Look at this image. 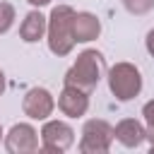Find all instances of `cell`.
Segmentation results:
<instances>
[{
    "label": "cell",
    "mask_w": 154,
    "mask_h": 154,
    "mask_svg": "<svg viewBox=\"0 0 154 154\" xmlns=\"http://www.w3.org/2000/svg\"><path fill=\"white\" fill-rule=\"evenodd\" d=\"M55 108V101H53V94L43 87H34L26 91L24 101H22V111L24 116H29L31 120H46Z\"/></svg>",
    "instance_id": "52a82bcc"
},
{
    "label": "cell",
    "mask_w": 154,
    "mask_h": 154,
    "mask_svg": "<svg viewBox=\"0 0 154 154\" xmlns=\"http://www.w3.org/2000/svg\"><path fill=\"white\" fill-rule=\"evenodd\" d=\"M14 24V7L10 2H0V34H7Z\"/></svg>",
    "instance_id": "7c38bea8"
},
{
    "label": "cell",
    "mask_w": 154,
    "mask_h": 154,
    "mask_svg": "<svg viewBox=\"0 0 154 154\" xmlns=\"http://www.w3.org/2000/svg\"><path fill=\"white\" fill-rule=\"evenodd\" d=\"M113 142V128L101 120L91 118L82 128V140H79V152L82 154H106Z\"/></svg>",
    "instance_id": "277c9868"
},
{
    "label": "cell",
    "mask_w": 154,
    "mask_h": 154,
    "mask_svg": "<svg viewBox=\"0 0 154 154\" xmlns=\"http://www.w3.org/2000/svg\"><path fill=\"white\" fill-rule=\"evenodd\" d=\"M144 140H149V147H152V152H154V125H149V128L144 130Z\"/></svg>",
    "instance_id": "2e32d148"
},
{
    "label": "cell",
    "mask_w": 154,
    "mask_h": 154,
    "mask_svg": "<svg viewBox=\"0 0 154 154\" xmlns=\"http://www.w3.org/2000/svg\"><path fill=\"white\" fill-rule=\"evenodd\" d=\"M123 5L130 14H147L154 10V0H123Z\"/></svg>",
    "instance_id": "4fadbf2b"
},
{
    "label": "cell",
    "mask_w": 154,
    "mask_h": 154,
    "mask_svg": "<svg viewBox=\"0 0 154 154\" xmlns=\"http://www.w3.org/2000/svg\"><path fill=\"white\" fill-rule=\"evenodd\" d=\"M103 70H106L103 55L96 48H87V51H82L77 55L72 67L65 72V84H72V87L89 94L91 89H96L99 79L103 77Z\"/></svg>",
    "instance_id": "6da1fadb"
},
{
    "label": "cell",
    "mask_w": 154,
    "mask_h": 154,
    "mask_svg": "<svg viewBox=\"0 0 154 154\" xmlns=\"http://www.w3.org/2000/svg\"><path fill=\"white\" fill-rule=\"evenodd\" d=\"M29 5H34V7H43V5H48L51 0H26Z\"/></svg>",
    "instance_id": "e0dca14e"
},
{
    "label": "cell",
    "mask_w": 154,
    "mask_h": 154,
    "mask_svg": "<svg viewBox=\"0 0 154 154\" xmlns=\"http://www.w3.org/2000/svg\"><path fill=\"white\" fill-rule=\"evenodd\" d=\"M108 89L118 101H130L142 91V75L132 63H116L108 70Z\"/></svg>",
    "instance_id": "3957f363"
},
{
    "label": "cell",
    "mask_w": 154,
    "mask_h": 154,
    "mask_svg": "<svg viewBox=\"0 0 154 154\" xmlns=\"http://www.w3.org/2000/svg\"><path fill=\"white\" fill-rule=\"evenodd\" d=\"M2 91H5V72L0 70V94H2Z\"/></svg>",
    "instance_id": "ac0fdd59"
},
{
    "label": "cell",
    "mask_w": 154,
    "mask_h": 154,
    "mask_svg": "<svg viewBox=\"0 0 154 154\" xmlns=\"http://www.w3.org/2000/svg\"><path fill=\"white\" fill-rule=\"evenodd\" d=\"M58 108L67 118H82L89 108V94L72 87V84H65V89L58 96Z\"/></svg>",
    "instance_id": "ba28073f"
},
{
    "label": "cell",
    "mask_w": 154,
    "mask_h": 154,
    "mask_svg": "<svg viewBox=\"0 0 154 154\" xmlns=\"http://www.w3.org/2000/svg\"><path fill=\"white\" fill-rule=\"evenodd\" d=\"M72 19L75 10L70 5H55L48 17V48L53 55L63 58L75 48V36H72Z\"/></svg>",
    "instance_id": "7a4b0ae2"
},
{
    "label": "cell",
    "mask_w": 154,
    "mask_h": 154,
    "mask_svg": "<svg viewBox=\"0 0 154 154\" xmlns=\"http://www.w3.org/2000/svg\"><path fill=\"white\" fill-rule=\"evenodd\" d=\"M5 149L10 154H31L38 149V132L29 123H17L5 135Z\"/></svg>",
    "instance_id": "8992f818"
},
{
    "label": "cell",
    "mask_w": 154,
    "mask_h": 154,
    "mask_svg": "<svg viewBox=\"0 0 154 154\" xmlns=\"http://www.w3.org/2000/svg\"><path fill=\"white\" fill-rule=\"evenodd\" d=\"M99 34H101V22H99L96 14H91V12H75V19H72V36H75V43L94 41Z\"/></svg>",
    "instance_id": "9c48e42d"
},
{
    "label": "cell",
    "mask_w": 154,
    "mask_h": 154,
    "mask_svg": "<svg viewBox=\"0 0 154 154\" xmlns=\"http://www.w3.org/2000/svg\"><path fill=\"white\" fill-rule=\"evenodd\" d=\"M41 142L46 152H53V154L67 152L75 142V130L63 120H48L41 128Z\"/></svg>",
    "instance_id": "5b68a950"
},
{
    "label": "cell",
    "mask_w": 154,
    "mask_h": 154,
    "mask_svg": "<svg viewBox=\"0 0 154 154\" xmlns=\"http://www.w3.org/2000/svg\"><path fill=\"white\" fill-rule=\"evenodd\" d=\"M0 140H2V128H0Z\"/></svg>",
    "instance_id": "d6986e66"
},
{
    "label": "cell",
    "mask_w": 154,
    "mask_h": 154,
    "mask_svg": "<svg viewBox=\"0 0 154 154\" xmlns=\"http://www.w3.org/2000/svg\"><path fill=\"white\" fill-rule=\"evenodd\" d=\"M144 46H147V53L154 58V29H149V34H147V38H144Z\"/></svg>",
    "instance_id": "9a60e30c"
},
{
    "label": "cell",
    "mask_w": 154,
    "mask_h": 154,
    "mask_svg": "<svg viewBox=\"0 0 154 154\" xmlns=\"http://www.w3.org/2000/svg\"><path fill=\"white\" fill-rule=\"evenodd\" d=\"M142 116H144L147 128H149V125H154V99H152V101H147V103L142 106Z\"/></svg>",
    "instance_id": "5bb4252c"
},
{
    "label": "cell",
    "mask_w": 154,
    "mask_h": 154,
    "mask_svg": "<svg viewBox=\"0 0 154 154\" xmlns=\"http://www.w3.org/2000/svg\"><path fill=\"white\" fill-rule=\"evenodd\" d=\"M113 140H118L123 147L135 149V147H140V144L144 142V128H142L140 120L125 118V120H120V123L113 128Z\"/></svg>",
    "instance_id": "30bf717a"
},
{
    "label": "cell",
    "mask_w": 154,
    "mask_h": 154,
    "mask_svg": "<svg viewBox=\"0 0 154 154\" xmlns=\"http://www.w3.org/2000/svg\"><path fill=\"white\" fill-rule=\"evenodd\" d=\"M46 29H48L46 17H43L38 10H31V12L24 17L22 26H19V36H22V41H24V43H36V41H41V38H43Z\"/></svg>",
    "instance_id": "8fae6325"
}]
</instances>
